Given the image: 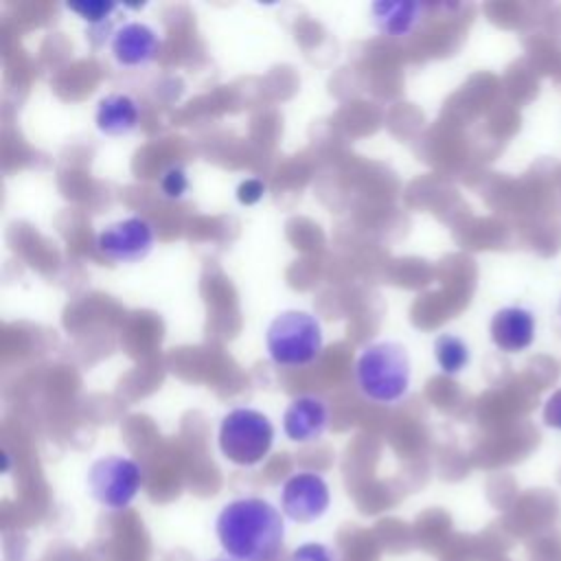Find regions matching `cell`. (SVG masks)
<instances>
[{
	"instance_id": "cell-1",
	"label": "cell",
	"mask_w": 561,
	"mask_h": 561,
	"mask_svg": "<svg viewBox=\"0 0 561 561\" xmlns=\"http://www.w3.org/2000/svg\"><path fill=\"white\" fill-rule=\"evenodd\" d=\"M217 539L234 561H274L285 541L280 511L263 497H239L217 515Z\"/></svg>"
},
{
	"instance_id": "cell-2",
	"label": "cell",
	"mask_w": 561,
	"mask_h": 561,
	"mask_svg": "<svg viewBox=\"0 0 561 561\" xmlns=\"http://www.w3.org/2000/svg\"><path fill=\"white\" fill-rule=\"evenodd\" d=\"M410 379L408 348L394 340L370 342L355 359V381L368 401L397 403L408 394Z\"/></svg>"
},
{
	"instance_id": "cell-3",
	"label": "cell",
	"mask_w": 561,
	"mask_h": 561,
	"mask_svg": "<svg viewBox=\"0 0 561 561\" xmlns=\"http://www.w3.org/2000/svg\"><path fill=\"white\" fill-rule=\"evenodd\" d=\"M267 355L276 366L300 368L316 362L324 346L322 324L311 311L285 309L265 331Z\"/></svg>"
},
{
	"instance_id": "cell-4",
	"label": "cell",
	"mask_w": 561,
	"mask_h": 561,
	"mask_svg": "<svg viewBox=\"0 0 561 561\" xmlns=\"http://www.w3.org/2000/svg\"><path fill=\"white\" fill-rule=\"evenodd\" d=\"M217 443L226 460L239 467H254L274 445V425L254 408H234L224 414Z\"/></svg>"
},
{
	"instance_id": "cell-5",
	"label": "cell",
	"mask_w": 561,
	"mask_h": 561,
	"mask_svg": "<svg viewBox=\"0 0 561 561\" xmlns=\"http://www.w3.org/2000/svg\"><path fill=\"white\" fill-rule=\"evenodd\" d=\"M88 491L105 508H125L142 486V469L127 456L96 458L88 469Z\"/></svg>"
},
{
	"instance_id": "cell-6",
	"label": "cell",
	"mask_w": 561,
	"mask_h": 561,
	"mask_svg": "<svg viewBox=\"0 0 561 561\" xmlns=\"http://www.w3.org/2000/svg\"><path fill=\"white\" fill-rule=\"evenodd\" d=\"M101 256L114 263H138L147 259L156 245V230L149 219L131 215L107 224L94 239Z\"/></svg>"
},
{
	"instance_id": "cell-7",
	"label": "cell",
	"mask_w": 561,
	"mask_h": 561,
	"mask_svg": "<svg viewBox=\"0 0 561 561\" xmlns=\"http://www.w3.org/2000/svg\"><path fill=\"white\" fill-rule=\"evenodd\" d=\"M331 502L329 484L320 473L298 471L289 476L280 489L283 513L300 524L320 519Z\"/></svg>"
},
{
	"instance_id": "cell-8",
	"label": "cell",
	"mask_w": 561,
	"mask_h": 561,
	"mask_svg": "<svg viewBox=\"0 0 561 561\" xmlns=\"http://www.w3.org/2000/svg\"><path fill=\"white\" fill-rule=\"evenodd\" d=\"M329 427V405L322 397L298 394L283 412V432L294 443H313Z\"/></svg>"
},
{
	"instance_id": "cell-9",
	"label": "cell",
	"mask_w": 561,
	"mask_h": 561,
	"mask_svg": "<svg viewBox=\"0 0 561 561\" xmlns=\"http://www.w3.org/2000/svg\"><path fill=\"white\" fill-rule=\"evenodd\" d=\"M110 50L121 66H147L160 53V37L156 28L145 22H125L112 33Z\"/></svg>"
},
{
	"instance_id": "cell-10",
	"label": "cell",
	"mask_w": 561,
	"mask_h": 561,
	"mask_svg": "<svg viewBox=\"0 0 561 561\" xmlns=\"http://www.w3.org/2000/svg\"><path fill=\"white\" fill-rule=\"evenodd\" d=\"M489 333L500 351L519 353L535 340V318L524 307H504L493 313Z\"/></svg>"
},
{
	"instance_id": "cell-11",
	"label": "cell",
	"mask_w": 561,
	"mask_h": 561,
	"mask_svg": "<svg viewBox=\"0 0 561 561\" xmlns=\"http://www.w3.org/2000/svg\"><path fill=\"white\" fill-rule=\"evenodd\" d=\"M140 107L131 94L112 92L105 94L94 112L96 129L105 136H127L138 127Z\"/></svg>"
},
{
	"instance_id": "cell-12",
	"label": "cell",
	"mask_w": 561,
	"mask_h": 561,
	"mask_svg": "<svg viewBox=\"0 0 561 561\" xmlns=\"http://www.w3.org/2000/svg\"><path fill=\"white\" fill-rule=\"evenodd\" d=\"M423 4L414 0H381L370 4L373 26L386 37H405L421 22Z\"/></svg>"
},
{
	"instance_id": "cell-13",
	"label": "cell",
	"mask_w": 561,
	"mask_h": 561,
	"mask_svg": "<svg viewBox=\"0 0 561 561\" xmlns=\"http://www.w3.org/2000/svg\"><path fill=\"white\" fill-rule=\"evenodd\" d=\"M434 359L445 375H458L467 368L471 355L467 342L456 333H440L434 340Z\"/></svg>"
},
{
	"instance_id": "cell-14",
	"label": "cell",
	"mask_w": 561,
	"mask_h": 561,
	"mask_svg": "<svg viewBox=\"0 0 561 561\" xmlns=\"http://www.w3.org/2000/svg\"><path fill=\"white\" fill-rule=\"evenodd\" d=\"M66 9L79 15L83 22L90 24H103L112 18V13L118 9L116 2L110 0H79V2H66Z\"/></svg>"
},
{
	"instance_id": "cell-15",
	"label": "cell",
	"mask_w": 561,
	"mask_h": 561,
	"mask_svg": "<svg viewBox=\"0 0 561 561\" xmlns=\"http://www.w3.org/2000/svg\"><path fill=\"white\" fill-rule=\"evenodd\" d=\"M160 193L167 199H182L188 191V175L184 171L182 164H171L162 171L160 180H158Z\"/></svg>"
},
{
	"instance_id": "cell-16",
	"label": "cell",
	"mask_w": 561,
	"mask_h": 561,
	"mask_svg": "<svg viewBox=\"0 0 561 561\" xmlns=\"http://www.w3.org/2000/svg\"><path fill=\"white\" fill-rule=\"evenodd\" d=\"M289 561H337L335 552L324 543H302L291 552Z\"/></svg>"
},
{
	"instance_id": "cell-17",
	"label": "cell",
	"mask_w": 561,
	"mask_h": 561,
	"mask_svg": "<svg viewBox=\"0 0 561 561\" xmlns=\"http://www.w3.org/2000/svg\"><path fill=\"white\" fill-rule=\"evenodd\" d=\"M263 195H265V184L259 178H248L237 188V199L245 206H252V204L261 202Z\"/></svg>"
},
{
	"instance_id": "cell-18",
	"label": "cell",
	"mask_w": 561,
	"mask_h": 561,
	"mask_svg": "<svg viewBox=\"0 0 561 561\" xmlns=\"http://www.w3.org/2000/svg\"><path fill=\"white\" fill-rule=\"evenodd\" d=\"M543 421L548 427L561 430V388L554 390L543 405Z\"/></svg>"
},
{
	"instance_id": "cell-19",
	"label": "cell",
	"mask_w": 561,
	"mask_h": 561,
	"mask_svg": "<svg viewBox=\"0 0 561 561\" xmlns=\"http://www.w3.org/2000/svg\"><path fill=\"white\" fill-rule=\"evenodd\" d=\"M213 561H234V559H230V557H224V559H213Z\"/></svg>"
}]
</instances>
